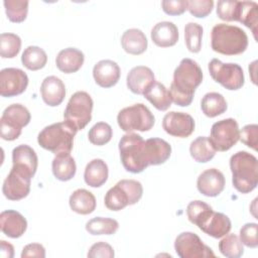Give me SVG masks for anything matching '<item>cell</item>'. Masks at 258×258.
<instances>
[{"label": "cell", "instance_id": "obj_10", "mask_svg": "<svg viewBox=\"0 0 258 258\" xmlns=\"http://www.w3.org/2000/svg\"><path fill=\"white\" fill-rule=\"evenodd\" d=\"M31 116L28 109L21 104L9 105L0 118V136L2 139L12 141L17 139L23 127L28 125Z\"/></svg>", "mask_w": 258, "mask_h": 258}, {"label": "cell", "instance_id": "obj_4", "mask_svg": "<svg viewBox=\"0 0 258 258\" xmlns=\"http://www.w3.org/2000/svg\"><path fill=\"white\" fill-rule=\"evenodd\" d=\"M211 46L214 51L225 55L241 54L248 46V36L238 26L218 23L212 28Z\"/></svg>", "mask_w": 258, "mask_h": 258}, {"label": "cell", "instance_id": "obj_43", "mask_svg": "<svg viewBox=\"0 0 258 258\" xmlns=\"http://www.w3.org/2000/svg\"><path fill=\"white\" fill-rule=\"evenodd\" d=\"M187 10L191 15L198 18H204L208 16L214 7L213 0H189Z\"/></svg>", "mask_w": 258, "mask_h": 258}, {"label": "cell", "instance_id": "obj_30", "mask_svg": "<svg viewBox=\"0 0 258 258\" xmlns=\"http://www.w3.org/2000/svg\"><path fill=\"white\" fill-rule=\"evenodd\" d=\"M201 108L207 117L214 118L225 113L227 111L228 105L222 94L217 92H210L203 97L201 101Z\"/></svg>", "mask_w": 258, "mask_h": 258}, {"label": "cell", "instance_id": "obj_29", "mask_svg": "<svg viewBox=\"0 0 258 258\" xmlns=\"http://www.w3.org/2000/svg\"><path fill=\"white\" fill-rule=\"evenodd\" d=\"M52 173L56 179L61 181H68L72 179L77 171L76 161L71 156L70 153L68 154H59L55 155L52 159L51 163Z\"/></svg>", "mask_w": 258, "mask_h": 258}, {"label": "cell", "instance_id": "obj_3", "mask_svg": "<svg viewBox=\"0 0 258 258\" xmlns=\"http://www.w3.org/2000/svg\"><path fill=\"white\" fill-rule=\"evenodd\" d=\"M233 186L241 194H248L258 184V160L247 152L238 151L230 158Z\"/></svg>", "mask_w": 258, "mask_h": 258}, {"label": "cell", "instance_id": "obj_39", "mask_svg": "<svg viewBox=\"0 0 258 258\" xmlns=\"http://www.w3.org/2000/svg\"><path fill=\"white\" fill-rule=\"evenodd\" d=\"M3 4L6 15L11 22L19 23L26 19L29 4L27 0H5Z\"/></svg>", "mask_w": 258, "mask_h": 258}, {"label": "cell", "instance_id": "obj_2", "mask_svg": "<svg viewBox=\"0 0 258 258\" xmlns=\"http://www.w3.org/2000/svg\"><path fill=\"white\" fill-rule=\"evenodd\" d=\"M186 216L190 223L213 238L224 237L232 228L227 215L214 212L212 207L203 201L190 202L186 207Z\"/></svg>", "mask_w": 258, "mask_h": 258}, {"label": "cell", "instance_id": "obj_5", "mask_svg": "<svg viewBox=\"0 0 258 258\" xmlns=\"http://www.w3.org/2000/svg\"><path fill=\"white\" fill-rule=\"evenodd\" d=\"M78 130L70 123L57 122L44 127L37 136L38 144L54 155L71 153Z\"/></svg>", "mask_w": 258, "mask_h": 258}, {"label": "cell", "instance_id": "obj_40", "mask_svg": "<svg viewBox=\"0 0 258 258\" xmlns=\"http://www.w3.org/2000/svg\"><path fill=\"white\" fill-rule=\"evenodd\" d=\"M113 136L112 127L106 122L96 123L88 133L89 141L97 146H102L107 144Z\"/></svg>", "mask_w": 258, "mask_h": 258}, {"label": "cell", "instance_id": "obj_22", "mask_svg": "<svg viewBox=\"0 0 258 258\" xmlns=\"http://www.w3.org/2000/svg\"><path fill=\"white\" fill-rule=\"evenodd\" d=\"M152 41L160 47H169L174 45L178 40L177 26L170 21H161L156 23L151 29Z\"/></svg>", "mask_w": 258, "mask_h": 258}, {"label": "cell", "instance_id": "obj_48", "mask_svg": "<svg viewBox=\"0 0 258 258\" xmlns=\"http://www.w3.org/2000/svg\"><path fill=\"white\" fill-rule=\"evenodd\" d=\"M0 256L2 258H12L14 256L13 246L5 240L0 241Z\"/></svg>", "mask_w": 258, "mask_h": 258}, {"label": "cell", "instance_id": "obj_15", "mask_svg": "<svg viewBox=\"0 0 258 258\" xmlns=\"http://www.w3.org/2000/svg\"><path fill=\"white\" fill-rule=\"evenodd\" d=\"M28 86L26 73L17 68H5L0 72V95L14 97L22 94Z\"/></svg>", "mask_w": 258, "mask_h": 258}, {"label": "cell", "instance_id": "obj_34", "mask_svg": "<svg viewBox=\"0 0 258 258\" xmlns=\"http://www.w3.org/2000/svg\"><path fill=\"white\" fill-rule=\"evenodd\" d=\"M46 61V52L41 47L36 45L27 46L21 55L22 64L30 71H38L44 68Z\"/></svg>", "mask_w": 258, "mask_h": 258}, {"label": "cell", "instance_id": "obj_47", "mask_svg": "<svg viewBox=\"0 0 258 258\" xmlns=\"http://www.w3.org/2000/svg\"><path fill=\"white\" fill-rule=\"evenodd\" d=\"M26 257H38L44 258L45 257V249L41 244L38 243H30L23 247L21 252V258Z\"/></svg>", "mask_w": 258, "mask_h": 258}, {"label": "cell", "instance_id": "obj_46", "mask_svg": "<svg viewBox=\"0 0 258 258\" xmlns=\"http://www.w3.org/2000/svg\"><path fill=\"white\" fill-rule=\"evenodd\" d=\"M162 10L168 15H180L187 10V0H163L161 2Z\"/></svg>", "mask_w": 258, "mask_h": 258}, {"label": "cell", "instance_id": "obj_25", "mask_svg": "<svg viewBox=\"0 0 258 258\" xmlns=\"http://www.w3.org/2000/svg\"><path fill=\"white\" fill-rule=\"evenodd\" d=\"M121 44L127 53L138 55L147 49L148 41L142 30L138 28H130L123 32L121 36Z\"/></svg>", "mask_w": 258, "mask_h": 258}, {"label": "cell", "instance_id": "obj_44", "mask_svg": "<svg viewBox=\"0 0 258 258\" xmlns=\"http://www.w3.org/2000/svg\"><path fill=\"white\" fill-rule=\"evenodd\" d=\"M239 140H241L242 143H244L246 146L252 148L253 150H257L258 126L256 124L245 125L239 131Z\"/></svg>", "mask_w": 258, "mask_h": 258}, {"label": "cell", "instance_id": "obj_32", "mask_svg": "<svg viewBox=\"0 0 258 258\" xmlns=\"http://www.w3.org/2000/svg\"><path fill=\"white\" fill-rule=\"evenodd\" d=\"M12 163L24 166L29 169L32 174H35L38 165V158L33 148L29 145L21 144L12 150Z\"/></svg>", "mask_w": 258, "mask_h": 258}, {"label": "cell", "instance_id": "obj_33", "mask_svg": "<svg viewBox=\"0 0 258 258\" xmlns=\"http://www.w3.org/2000/svg\"><path fill=\"white\" fill-rule=\"evenodd\" d=\"M216 149L212 145L209 137L200 136L189 145L190 156L198 162H208L216 154Z\"/></svg>", "mask_w": 258, "mask_h": 258}, {"label": "cell", "instance_id": "obj_23", "mask_svg": "<svg viewBox=\"0 0 258 258\" xmlns=\"http://www.w3.org/2000/svg\"><path fill=\"white\" fill-rule=\"evenodd\" d=\"M85 60L84 53L75 47H67L61 49L55 58L57 69L64 74H73L78 72Z\"/></svg>", "mask_w": 258, "mask_h": 258}, {"label": "cell", "instance_id": "obj_12", "mask_svg": "<svg viewBox=\"0 0 258 258\" xmlns=\"http://www.w3.org/2000/svg\"><path fill=\"white\" fill-rule=\"evenodd\" d=\"M34 174L24 166L13 164L3 181L2 192L10 201H19L28 196Z\"/></svg>", "mask_w": 258, "mask_h": 258}, {"label": "cell", "instance_id": "obj_38", "mask_svg": "<svg viewBox=\"0 0 258 258\" xmlns=\"http://www.w3.org/2000/svg\"><path fill=\"white\" fill-rule=\"evenodd\" d=\"M203 26L196 22H188L184 26V41L190 52H199L202 48Z\"/></svg>", "mask_w": 258, "mask_h": 258}, {"label": "cell", "instance_id": "obj_7", "mask_svg": "<svg viewBox=\"0 0 258 258\" xmlns=\"http://www.w3.org/2000/svg\"><path fill=\"white\" fill-rule=\"evenodd\" d=\"M143 187L135 179H121L105 195V206L111 211H120L134 205L142 198Z\"/></svg>", "mask_w": 258, "mask_h": 258}, {"label": "cell", "instance_id": "obj_18", "mask_svg": "<svg viewBox=\"0 0 258 258\" xmlns=\"http://www.w3.org/2000/svg\"><path fill=\"white\" fill-rule=\"evenodd\" d=\"M121 76L118 63L111 59H102L93 68V77L97 85L102 88L115 86Z\"/></svg>", "mask_w": 258, "mask_h": 258}, {"label": "cell", "instance_id": "obj_21", "mask_svg": "<svg viewBox=\"0 0 258 258\" xmlns=\"http://www.w3.org/2000/svg\"><path fill=\"white\" fill-rule=\"evenodd\" d=\"M155 81L154 74L150 68L137 66L130 70L127 75L126 84L128 89L136 95H143L149 85Z\"/></svg>", "mask_w": 258, "mask_h": 258}, {"label": "cell", "instance_id": "obj_8", "mask_svg": "<svg viewBox=\"0 0 258 258\" xmlns=\"http://www.w3.org/2000/svg\"><path fill=\"white\" fill-rule=\"evenodd\" d=\"M119 127L129 133L132 131H149L154 123L155 118L151 111L142 103L123 108L117 116Z\"/></svg>", "mask_w": 258, "mask_h": 258}, {"label": "cell", "instance_id": "obj_19", "mask_svg": "<svg viewBox=\"0 0 258 258\" xmlns=\"http://www.w3.org/2000/svg\"><path fill=\"white\" fill-rule=\"evenodd\" d=\"M0 227L4 235L9 238L21 237L27 229L26 219L17 211L7 210L0 214Z\"/></svg>", "mask_w": 258, "mask_h": 258}, {"label": "cell", "instance_id": "obj_36", "mask_svg": "<svg viewBox=\"0 0 258 258\" xmlns=\"http://www.w3.org/2000/svg\"><path fill=\"white\" fill-rule=\"evenodd\" d=\"M218 247L222 255L228 258H239L244 254L243 244L240 238L235 234L225 235L219 242Z\"/></svg>", "mask_w": 258, "mask_h": 258}, {"label": "cell", "instance_id": "obj_17", "mask_svg": "<svg viewBox=\"0 0 258 258\" xmlns=\"http://www.w3.org/2000/svg\"><path fill=\"white\" fill-rule=\"evenodd\" d=\"M199 191L206 197H217L225 187V176L217 168H209L203 171L197 179Z\"/></svg>", "mask_w": 258, "mask_h": 258}, {"label": "cell", "instance_id": "obj_41", "mask_svg": "<svg viewBox=\"0 0 258 258\" xmlns=\"http://www.w3.org/2000/svg\"><path fill=\"white\" fill-rule=\"evenodd\" d=\"M239 1L220 0L217 3V15L224 21H238Z\"/></svg>", "mask_w": 258, "mask_h": 258}, {"label": "cell", "instance_id": "obj_14", "mask_svg": "<svg viewBox=\"0 0 258 258\" xmlns=\"http://www.w3.org/2000/svg\"><path fill=\"white\" fill-rule=\"evenodd\" d=\"M174 250L180 258H215L213 250L192 232L180 233L174 241Z\"/></svg>", "mask_w": 258, "mask_h": 258}, {"label": "cell", "instance_id": "obj_9", "mask_svg": "<svg viewBox=\"0 0 258 258\" xmlns=\"http://www.w3.org/2000/svg\"><path fill=\"white\" fill-rule=\"evenodd\" d=\"M93 99L84 91H78L70 98L63 112L64 121L78 131L84 129L92 119Z\"/></svg>", "mask_w": 258, "mask_h": 258}, {"label": "cell", "instance_id": "obj_6", "mask_svg": "<svg viewBox=\"0 0 258 258\" xmlns=\"http://www.w3.org/2000/svg\"><path fill=\"white\" fill-rule=\"evenodd\" d=\"M119 152L124 168L132 173L142 172L148 165L145 140L137 133L129 132L119 141Z\"/></svg>", "mask_w": 258, "mask_h": 258}, {"label": "cell", "instance_id": "obj_37", "mask_svg": "<svg viewBox=\"0 0 258 258\" xmlns=\"http://www.w3.org/2000/svg\"><path fill=\"white\" fill-rule=\"evenodd\" d=\"M21 48V38L10 32L0 34V54L3 58L15 57Z\"/></svg>", "mask_w": 258, "mask_h": 258}, {"label": "cell", "instance_id": "obj_13", "mask_svg": "<svg viewBox=\"0 0 258 258\" xmlns=\"http://www.w3.org/2000/svg\"><path fill=\"white\" fill-rule=\"evenodd\" d=\"M239 131L235 119H223L213 124L209 139L216 150L227 151L239 141Z\"/></svg>", "mask_w": 258, "mask_h": 258}, {"label": "cell", "instance_id": "obj_31", "mask_svg": "<svg viewBox=\"0 0 258 258\" xmlns=\"http://www.w3.org/2000/svg\"><path fill=\"white\" fill-rule=\"evenodd\" d=\"M238 21L250 28L255 40H257L258 4L254 1H239Z\"/></svg>", "mask_w": 258, "mask_h": 258}, {"label": "cell", "instance_id": "obj_26", "mask_svg": "<svg viewBox=\"0 0 258 258\" xmlns=\"http://www.w3.org/2000/svg\"><path fill=\"white\" fill-rule=\"evenodd\" d=\"M109 169L107 163L101 158H95L86 165L84 179L88 185L100 187L107 181Z\"/></svg>", "mask_w": 258, "mask_h": 258}, {"label": "cell", "instance_id": "obj_20", "mask_svg": "<svg viewBox=\"0 0 258 258\" xmlns=\"http://www.w3.org/2000/svg\"><path fill=\"white\" fill-rule=\"evenodd\" d=\"M40 94L46 105L55 107L61 104L66 97V86L59 78L48 76L41 83Z\"/></svg>", "mask_w": 258, "mask_h": 258}, {"label": "cell", "instance_id": "obj_1", "mask_svg": "<svg viewBox=\"0 0 258 258\" xmlns=\"http://www.w3.org/2000/svg\"><path fill=\"white\" fill-rule=\"evenodd\" d=\"M203 82V71L191 58H182L173 72V81L169 93L171 101L177 106L186 107L191 104L196 89Z\"/></svg>", "mask_w": 258, "mask_h": 258}, {"label": "cell", "instance_id": "obj_24", "mask_svg": "<svg viewBox=\"0 0 258 258\" xmlns=\"http://www.w3.org/2000/svg\"><path fill=\"white\" fill-rule=\"evenodd\" d=\"M145 150L148 165L162 164L171 154L170 144L161 138H149L145 140Z\"/></svg>", "mask_w": 258, "mask_h": 258}, {"label": "cell", "instance_id": "obj_45", "mask_svg": "<svg viewBox=\"0 0 258 258\" xmlns=\"http://www.w3.org/2000/svg\"><path fill=\"white\" fill-rule=\"evenodd\" d=\"M90 258H113L115 256L113 247L106 242H97L91 246L87 254Z\"/></svg>", "mask_w": 258, "mask_h": 258}, {"label": "cell", "instance_id": "obj_42", "mask_svg": "<svg viewBox=\"0 0 258 258\" xmlns=\"http://www.w3.org/2000/svg\"><path fill=\"white\" fill-rule=\"evenodd\" d=\"M258 225L256 223H247L240 229V241L249 248H257Z\"/></svg>", "mask_w": 258, "mask_h": 258}, {"label": "cell", "instance_id": "obj_28", "mask_svg": "<svg viewBox=\"0 0 258 258\" xmlns=\"http://www.w3.org/2000/svg\"><path fill=\"white\" fill-rule=\"evenodd\" d=\"M143 96L159 111H165L171 106V97L165 86L154 81L144 91Z\"/></svg>", "mask_w": 258, "mask_h": 258}, {"label": "cell", "instance_id": "obj_27", "mask_svg": "<svg viewBox=\"0 0 258 258\" xmlns=\"http://www.w3.org/2000/svg\"><path fill=\"white\" fill-rule=\"evenodd\" d=\"M71 209L80 215H89L96 209V198L95 196L85 188L76 189L69 200Z\"/></svg>", "mask_w": 258, "mask_h": 258}, {"label": "cell", "instance_id": "obj_35", "mask_svg": "<svg viewBox=\"0 0 258 258\" xmlns=\"http://www.w3.org/2000/svg\"><path fill=\"white\" fill-rule=\"evenodd\" d=\"M119 228V223L112 218L95 217L86 223V230L89 234L97 235H113Z\"/></svg>", "mask_w": 258, "mask_h": 258}, {"label": "cell", "instance_id": "obj_11", "mask_svg": "<svg viewBox=\"0 0 258 258\" xmlns=\"http://www.w3.org/2000/svg\"><path fill=\"white\" fill-rule=\"evenodd\" d=\"M208 69L212 79L227 90L236 91L244 86V72L238 63H225L218 58H213L209 62Z\"/></svg>", "mask_w": 258, "mask_h": 258}, {"label": "cell", "instance_id": "obj_16", "mask_svg": "<svg viewBox=\"0 0 258 258\" xmlns=\"http://www.w3.org/2000/svg\"><path fill=\"white\" fill-rule=\"evenodd\" d=\"M162 128L171 136L184 138L195 131V120L187 113L171 111L164 115Z\"/></svg>", "mask_w": 258, "mask_h": 258}]
</instances>
